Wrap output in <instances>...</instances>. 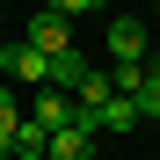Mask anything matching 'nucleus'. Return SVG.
Returning a JSON list of instances; mask_svg holds the SVG:
<instances>
[{
	"label": "nucleus",
	"instance_id": "9b49d317",
	"mask_svg": "<svg viewBox=\"0 0 160 160\" xmlns=\"http://www.w3.org/2000/svg\"><path fill=\"white\" fill-rule=\"evenodd\" d=\"M44 8H51V15H66V22H73V15H88V8H95V0H44Z\"/></svg>",
	"mask_w": 160,
	"mask_h": 160
},
{
	"label": "nucleus",
	"instance_id": "39448f33",
	"mask_svg": "<svg viewBox=\"0 0 160 160\" xmlns=\"http://www.w3.org/2000/svg\"><path fill=\"white\" fill-rule=\"evenodd\" d=\"M88 58H80V51H51V88H58V95H80V88H88Z\"/></svg>",
	"mask_w": 160,
	"mask_h": 160
},
{
	"label": "nucleus",
	"instance_id": "f257e3e1",
	"mask_svg": "<svg viewBox=\"0 0 160 160\" xmlns=\"http://www.w3.org/2000/svg\"><path fill=\"white\" fill-rule=\"evenodd\" d=\"M0 80H22V88H51V51H37L29 37L0 44Z\"/></svg>",
	"mask_w": 160,
	"mask_h": 160
},
{
	"label": "nucleus",
	"instance_id": "f03ea898",
	"mask_svg": "<svg viewBox=\"0 0 160 160\" xmlns=\"http://www.w3.org/2000/svg\"><path fill=\"white\" fill-rule=\"evenodd\" d=\"M102 44H109V58H117V66H124V58H146V22H138V15H117Z\"/></svg>",
	"mask_w": 160,
	"mask_h": 160
},
{
	"label": "nucleus",
	"instance_id": "20e7f679",
	"mask_svg": "<svg viewBox=\"0 0 160 160\" xmlns=\"http://www.w3.org/2000/svg\"><path fill=\"white\" fill-rule=\"evenodd\" d=\"M29 44H37V51H73V22L51 15V8H37V15H29Z\"/></svg>",
	"mask_w": 160,
	"mask_h": 160
},
{
	"label": "nucleus",
	"instance_id": "f8f14e48",
	"mask_svg": "<svg viewBox=\"0 0 160 160\" xmlns=\"http://www.w3.org/2000/svg\"><path fill=\"white\" fill-rule=\"evenodd\" d=\"M0 160H15V124H0Z\"/></svg>",
	"mask_w": 160,
	"mask_h": 160
},
{
	"label": "nucleus",
	"instance_id": "6e6552de",
	"mask_svg": "<svg viewBox=\"0 0 160 160\" xmlns=\"http://www.w3.org/2000/svg\"><path fill=\"white\" fill-rule=\"evenodd\" d=\"M131 124H138V102H131V95H109V102H102V131H131Z\"/></svg>",
	"mask_w": 160,
	"mask_h": 160
},
{
	"label": "nucleus",
	"instance_id": "0eeeda50",
	"mask_svg": "<svg viewBox=\"0 0 160 160\" xmlns=\"http://www.w3.org/2000/svg\"><path fill=\"white\" fill-rule=\"evenodd\" d=\"M44 146H51V131L22 117V124H15V160H44Z\"/></svg>",
	"mask_w": 160,
	"mask_h": 160
},
{
	"label": "nucleus",
	"instance_id": "ddd939ff",
	"mask_svg": "<svg viewBox=\"0 0 160 160\" xmlns=\"http://www.w3.org/2000/svg\"><path fill=\"white\" fill-rule=\"evenodd\" d=\"M95 8H102V0H95Z\"/></svg>",
	"mask_w": 160,
	"mask_h": 160
},
{
	"label": "nucleus",
	"instance_id": "1a4fd4ad",
	"mask_svg": "<svg viewBox=\"0 0 160 160\" xmlns=\"http://www.w3.org/2000/svg\"><path fill=\"white\" fill-rule=\"evenodd\" d=\"M109 88L138 102V88H146V58H124V66H109Z\"/></svg>",
	"mask_w": 160,
	"mask_h": 160
},
{
	"label": "nucleus",
	"instance_id": "9d476101",
	"mask_svg": "<svg viewBox=\"0 0 160 160\" xmlns=\"http://www.w3.org/2000/svg\"><path fill=\"white\" fill-rule=\"evenodd\" d=\"M22 117H29V102L15 95V80H0V124H22Z\"/></svg>",
	"mask_w": 160,
	"mask_h": 160
},
{
	"label": "nucleus",
	"instance_id": "7ed1b4c3",
	"mask_svg": "<svg viewBox=\"0 0 160 160\" xmlns=\"http://www.w3.org/2000/svg\"><path fill=\"white\" fill-rule=\"evenodd\" d=\"M29 124H44V131H66V124H73V95H58V88H37V95H29Z\"/></svg>",
	"mask_w": 160,
	"mask_h": 160
},
{
	"label": "nucleus",
	"instance_id": "423d86ee",
	"mask_svg": "<svg viewBox=\"0 0 160 160\" xmlns=\"http://www.w3.org/2000/svg\"><path fill=\"white\" fill-rule=\"evenodd\" d=\"M44 160H95V131H51V146H44Z\"/></svg>",
	"mask_w": 160,
	"mask_h": 160
}]
</instances>
